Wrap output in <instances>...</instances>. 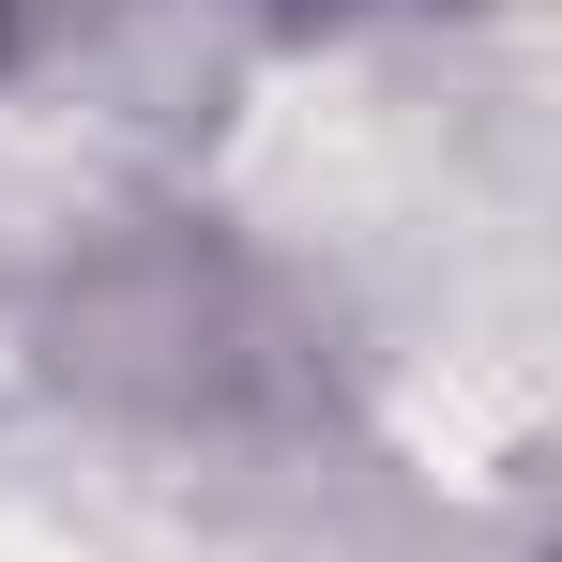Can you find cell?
Wrapping results in <instances>:
<instances>
[{
	"label": "cell",
	"mask_w": 562,
	"mask_h": 562,
	"mask_svg": "<svg viewBox=\"0 0 562 562\" xmlns=\"http://www.w3.org/2000/svg\"><path fill=\"white\" fill-rule=\"evenodd\" d=\"M289 15H350V0H289Z\"/></svg>",
	"instance_id": "cell-3"
},
{
	"label": "cell",
	"mask_w": 562,
	"mask_h": 562,
	"mask_svg": "<svg viewBox=\"0 0 562 562\" xmlns=\"http://www.w3.org/2000/svg\"><path fill=\"white\" fill-rule=\"evenodd\" d=\"M31 31H46V0H0V61H15V46H31Z\"/></svg>",
	"instance_id": "cell-2"
},
{
	"label": "cell",
	"mask_w": 562,
	"mask_h": 562,
	"mask_svg": "<svg viewBox=\"0 0 562 562\" xmlns=\"http://www.w3.org/2000/svg\"><path fill=\"white\" fill-rule=\"evenodd\" d=\"M46 335H61V380H92L122 411H168V426H244V411L304 395V335H289L274 274L244 244H213L198 213L106 228L46 289Z\"/></svg>",
	"instance_id": "cell-1"
}]
</instances>
